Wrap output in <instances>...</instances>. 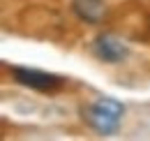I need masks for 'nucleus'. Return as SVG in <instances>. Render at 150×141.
<instances>
[{"label": "nucleus", "mask_w": 150, "mask_h": 141, "mask_svg": "<svg viewBox=\"0 0 150 141\" xmlns=\"http://www.w3.org/2000/svg\"><path fill=\"white\" fill-rule=\"evenodd\" d=\"M14 79L28 86V88H35V90H58L65 86V79L62 76H56V74H49V72H39V70H28V67H14L12 70Z\"/></svg>", "instance_id": "1"}, {"label": "nucleus", "mask_w": 150, "mask_h": 141, "mask_svg": "<svg viewBox=\"0 0 150 141\" xmlns=\"http://www.w3.org/2000/svg\"><path fill=\"white\" fill-rule=\"evenodd\" d=\"M127 53H129L127 44L115 35H99L95 39V56L104 63H120L127 58Z\"/></svg>", "instance_id": "2"}, {"label": "nucleus", "mask_w": 150, "mask_h": 141, "mask_svg": "<svg viewBox=\"0 0 150 141\" xmlns=\"http://www.w3.org/2000/svg\"><path fill=\"white\" fill-rule=\"evenodd\" d=\"M83 118H86V123L90 125L93 130H97L99 134H104V137H109V134H115L118 132V127H120V118H115L111 113H106V111H102L99 106H86L83 109Z\"/></svg>", "instance_id": "3"}, {"label": "nucleus", "mask_w": 150, "mask_h": 141, "mask_svg": "<svg viewBox=\"0 0 150 141\" xmlns=\"http://www.w3.org/2000/svg\"><path fill=\"white\" fill-rule=\"evenodd\" d=\"M74 7L86 21H93L95 23V21H99V16H102V2L99 0H76Z\"/></svg>", "instance_id": "4"}, {"label": "nucleus", "mask_w": 150, "mask_h": 141, "mask_svg": "<svg viewBox=\"0 0 150 141\" xmlns=\"http://www.w3.org/2000/svg\"><path fill=\"white\" fill-rule=\"evenodd\" d=\"M93 104L99 106L102 111H106V113L115 116V118H122V113H125V106L120 104L118 100H113V97H99V100H95Z\"/></svg>", "instance_id": "5"}]
</instances>
